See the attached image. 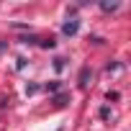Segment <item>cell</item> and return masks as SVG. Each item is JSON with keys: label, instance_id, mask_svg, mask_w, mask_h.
Here are the masks:
<instances>
[{"label": "cell", "instance_id": "obj_3", "mask_svg": "<svg viewBox=\"0 0 131 131\" xmlns=\"http://www.w3.org/2000/svg\"><path fill=\"white\" fill-rule=\"evenodd\" d=\"M100 8H103V10H116L118 3H100Z\"/></svg>", "mask_w": 131, "mask_h": 131}, {"label": "cell", "instance_id": "obj_1", "mask_svg": "<svg viewBox=\"0 0 131 131\" xmlns=\"http://www.w3.org/2000/svg\"><path fill=\"white\" fill-rule=\"evenodd\" d=\"M77 28H80V23H77V21H67V23L62 26V31L67 34V36H75V34H77Z\"/></svg>", "mask_w": 131, "mask_h": 131}, {"label": "cell", "instance_id": "obj_2", "mask_svg": "<svg viewBox=\"0 0 131 131\" xmlns=\"http://www.w3.org/2000/svg\"><path fill=\"white\" fill-rule=\"evenodd\" d=\"M88 75H90V70H88V67H82V72H80V88H85V85H88Z\"/></svg>", "mask_w": 131, "mask_h": 131}]
</instances>
